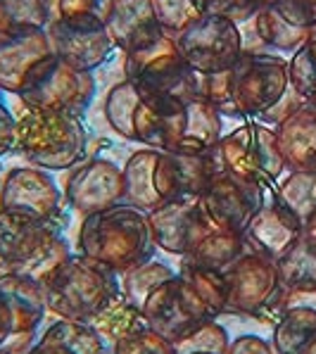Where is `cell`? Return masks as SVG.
<instances>
[{
    "instance_id": "cell-1",
    "label": "cell",
    "mask_w": 316,
    "mask_h": 354,
    "mask_svg": "<svg viewBox=\"0 0 316 354\" xmlns=\"http://www.w3.org/2000/svg\"><path fill=\"white\" fill-rule=\"evenodd\" d=\"M290 86L288 59L259 53H243L233 67L216 74H200L198 93L221 117H264L286 100Z\"/></svg>"
},
{
    "instance_id": "cell-2",
    "label": "cell",
    "mask_w": 316,
    "mask_h": 354,
    "mask_svg": "<svg viewBox=\"0 0 316 354\" xmlns=\"http://www.w3.org/2000/svg\"><path fill=\"white\" fill-rule=\"evenodd\" d=\"M76 245L84 257L117 274L148 261L152 250L157 248L150 231L148 212L129 203H117L86 214Z\"/></svg>"
},
{
    "instance_id": "cell-3",
    "label": "cell",
    "mask_w": 316,
    "mask_h": 354,
    "mask_svg": "<svg viewBox=\"0 0 316 354\" xmlns=\"http://www.w3.org/2000/svg\"><path fill=\"white\" fill-rule=\"evenodd\" d=\"M46 302L59 319L91 321L117 297V271L89 257H64L41 279Z\"/></svg>"
},
{
    "instance_id": "cell-4",
    "label": "cell",
    "mask_w": 316,
    "mask_h": 354,
    "mask_svg": "<svg viewBox=\"0 0 316 354\" xmlns=\"http://www.w3.org/2000/svg\"><path fill=\"white\" fill-rule=\"evenodd\" d=\"M17 148L38 169H69L86 150V131L79 114L26 110L17 122Z\"/></svg>"
},
{
    "instance_id": "cell-5",
    "label": "cell",
    "mask_w": 316,
    "mask_h": 354,
    "mask_svg": "<svg viewBox=\"0 0 316 354\" xmlns=\"http://www.w3.org/2000/svg\"><path fill=\"white\" fill-rule=\"evenodd\" d=\"M124 74L143 95H193L200 86V74L188 67L176 38L167 31L129 50Z\"/></svg>"
},
{
    "instance_id": "cell-6",
    "label": "cell",
    "mask_w": 316,
    "mask_h": 354,
    "mask_svg": "<svg viewBox=\"0 0 316 354\" xmlns=\"http://www.w3.org/2000/svg\"><path fill=\"white\" fill-rule=\"evenodd\" d=\"M212 157L216 171L257 183L261 188L274 186L286 171L276 131L261 124H245L228 136H221L219 143L212 148Z\"/></svg>"
},
{
    "instance_id": "cell-7",
    "label": "cell",
    "mask_w": 316,
    "mask_h": 354,
    "mask_svg": "<svg viewBox=\"0 0 316 354\" xmlns=\"http://www.w3.org/2000/svg\"><path fill=\"white\" fill-rule=\"evenodd\" d=\"M64 257H69L67 245L48 221L0 212V259L15 271L43 279Z\"/></svg>"
},
{
    "instance_id": "cell-8",
    "label": "cell",
    "mask_w": 316,
    "mask_h": 354,
    "mask_svg": "<svg viewBox=\"0 0 316 354\" xmlns=\"http://www.w3.org/2000/svg\"><path fill=\"white\" fill-rule=\"evenodd\" d=\"M138 314L150 330L167 337L174 345L198 330L207 321L216 319L214 312L207 307L203 297L190 288V283L181 274H174L171 279L160 283L145 299Z\"/></svg>"
},
{
    "instance_id": "cell-9",
    "label": "cell",
    "mask_w": 316,
    "mask_h": 354,
    "mask_svg": "<svg viewBox=\"0 0 316 354\" xmlns=\"http://www.w3.org/2000/svg\"><path fill=\"white\" fill-rule=\"evenodd\" d=\"M93 93V74L76 69L59 57L50 55L31 72L19 97L29 110L81 114Z\"/></svg>"
},
{
    "instance_id": "cell-10",
    "label": "cell",
    "mask_w": 316,
    "mask_h": 354,
    "mask_svg": "<svg viewBox=\"0 0 316 354\" xmlns=\"http://www.w3.org/2000/svg\"><path fill=\"white\" fill-rule=\"evenodd\" d=\"M221 138V112L200 93L169 95L162 150L205 155Z\"/></svg>"
},
{
    "instance_id": "cell-11",
    "label": "cell",
    "mask_w": 316,
    "mask_h": 354,
    "mask_svg": "<svg viewBox=\"0 0 316 354\" xmlns=\"http://www.w3.org/2000/svg\"><path fill=\"white\" fill-rule=\"evenodd\" d=\"M176 46L195 74H216L233 67L245 53L243 36L236 21L226 17L203 15L183 31H178Z\"/></svg>"
},
{
    "instance_id": "cell-12",
    "label": "cell",
    "mask_w": 316,
    "mask_h": 354,
    "mask_svg": "<svg viewBox=\"0 0 316 354\" xmlns=\"http://www.w3.org/2000/svg\"><path fill=\"white\" fill-rule=\"evenodd\" d=\"M223 281L228 314H257L266 307H274L281 292L276 259L252 248L245 250L233 264L223 269Z\"/></svg>"
},
{
    "instance_id": "cell-13",
    "label": "cell",
    "mask_w": 316,
    "mask_h": 354,
    "mask_svg": "<svg viewBox=\"0 0 316 354\" xmlns=\"http://www.w3.org/2000/svg\"><path fill=\"white\" fill-rule=\"evenodd\" d=\"M264 190L257 183L219 171L200 193V207L214 228L245 233L252 216L264 207Z\"/></svg>"
},
{
    "instance_id": "cell-14",
    "label": "cell",
    "mask_w": 316,
    "mask_h": 354,
    "mask_svg": "<svg viewBox=\"0 0 316 354\" xmlns=\"http://www.w3.org/2000/svg\"><path fill=\"white\" fill-rule=\"evenodd\" d=\"M148 221L157 248L169 254H181V257H186L214 228L200 207V195L174 198L152 207L148 212Z\"/></svg>"
},
{
    "instance_id": "cell-15",
    "label": "cell",
    "mask_w": 316,
    "mask_h": 354,
    "mask_svg": "<svg viewBox=\"0 0 316 354\" xmlns=\"http://www.w3.org/2000/svg\"><path fill=\"white\" fill-rule=\"evenodd\" d=\"M59 207V190L50 174L38 167H19L0 186V212L34 221H50Z\"/></svg>"
},
{
    "instance_id": "cell-16",
    "label": "cell",
    "mask_w": 316,
    "mask_h": 354,
    "mask_svg": "<svg viewBox=\"0 0 316 354\" xmlns=\"http://www.w3.org/2000/svg\"><path fill=\"white\" fill-rule=\"evenodd\" d=\"M46 31L50 38L53 55L76 69H84V72H93L95 67H100L114 48L107 26L102 21L55 19L46 26Z\"/></svg>"
},
{
    "instance_id": "cell-17",
    "label": "cell",
    "mask_w": 316,
    "mask_h": 354,
    "mask_svg": "<svg viewBox=\"0 0 316 354\" xmlns=\"http://www.w3.org/2000/svg\"><path fill=\"white\" fill-rule=\"evenodd\" d=\"M46 309L41 279L21 271L0 276V330L8 337L31 335L43 321Z\"/></svg>"
},
{
    "instance_id": "cell-18",
    "label": "cell",
    "mask_w": 316,
    "mask_h": 354,
    "mask_svg": "<svg viewBox=\"0 0 316 354\" xmlns=\"http://www.w3.org/2000/svg\"><path fill=\"white\" fill-rule=\"evenodd\" d=\"M67 200L81 214L124 203V174L114 162L95 157L76 167L67 181Z\"/></svg>"
},
{
    "instance_id": "cell-19",
    "label": "cell",
    "mask_w": 316,
    "mask_h": 354,
    "mask_svg": "<svg viewBox=\"0 0 316 354\" xmlns=\"http://www.w3.org/2000/svg\"><path fill=\"white\" fill-rule=\"evenodd\" d=\"M216 165L212 150L205 155H188V152L160 150L155 169V186L162 203L174 198H190L200 195L214 178Z\"/></svg>"
},
{
    "instance_id": "cell-20",
    "label": "cell",
    "mask_w": 316,
    "mask_h": 354,
    "mask_svg": "<svg viewBox=\"0 0 316 354\" xmlns=\"http://www.w3.org/2000/svg\"><path fill=\"white\" fill-rule=\"evenodd\" d=\"M50 55L53 48L46 29H19L5 43H0V91L19 95L31 72Z\"/></svg>"
},
{
    "instance_id": "cell-21",
    "label": "cell",
    "mask_w": 316,
    "mask_h": 354,
    "mask_svg": "<svg viewBox=\"0 0 316 354\" xmlns=\"http://www.w3.org/2000/svg\"><path fill=\"white\" fill-rule=\"evenodd\" d=\"M274 131L288 171H316V105H295Z\"/></svg>"
},
{
    "instance_id": "cell-22",
    "label": "cell",
    "mask_w": 316,
    "mask_h": 354,
    "mask_svg": "<svg viewBox=\"0 0 316 354\" xmlns=\"http://www.w3.org/2000/svg\"><path fill=\"white\" fill-rule=\"evenodd\" d=\"M299 233H302V224L276 200L264 203V207L245 228V238H248L250 248L276 261L288 252V248L297 241Z\"/></svg>"
},
{
    "instance_id": "cell-23",
    "label": "cell",
    "mask_w": 316,
    "mask_h": 354,
    "mask_svg": "<svg viewBox=\"0 0 316 354\" xmlns=\"http://www.w3.org/2000/svg\"><path fill=\"white\" fill-rule=\"evenodd\" d=\"M105 26L112 43L124 53L143 46L165 31L155 17L152 0H114Z\"/></svg>"
},
{
    "instance_id": "cell-24",
    "label": "cell",
    "mask_w": 316,
    "mask_h": 354,
    "mask_svg": "<svg viewBox=\"0 0 316 354\" xmlns=\"http://www.w3.org/2000/svg\"><path fill=\"white\" fill-rule=\"evenodd\" d=\"M254 29L266 46L281 53H297L312 38L314 26H309L286 0H276L257 10Z\"/></svg>"
},
{
    "instance_id": "cell-25",
    "label": "cell",
    "mask_w": 316,
    "mask_h": 354,
    "mask_svg": "<svg viewBox=\"0 0 316 354\" xmlns=\"http://www.w3.org/2000/svg\"><path fill=\"white\" fill-rule=\"evenodd\" d=\"M105 342L89 321L57 319L26 354H102Z\"/></svg>"
},
{
    "instance_id": "cell-26",
    "label": "cell",
    "mask_w": 316,
    "mask_h": 354,
    "mask_svg": "<svg viewBox=\"0 0 316 354\" xmlns=\"http://www.w3.org/2000/svg\"><path fill=\"white\" fill-rule=\"evenodd\" d=\"M160 150L157 148H143L129 157L124 174V203L138 207L143 212H150L152 207L162 205L160 195L155 186V169Z\"/></svg>"
},
{
    "instance_id": "cell-27",
    "label": "cell",
    "mask_w": 316,
    "mask_h": 354,
    "mask_svg": "<svg viewBox=\"0 0 316 354\" xmlns=\"http://www.w3.org/2000/svg\"><path fill=\"white\" fill-rule=\"evenodd\" d=\"M245 250H250L245 233L238 231H223V228H212L210 233L195 245L186 254V261L207 269H226L233 264Z\"/></svg>"
},
{
    "instance_id": "cell-28",
    "label": "cell",
    "mask_w": 316,
    "mask_h": 354,
    "mask_svg": "<svg viewBox=\"0 0 316 354\" xmlns=\"http://www.w3.org/2000/svg\"><path fill=\"white\" fill-rule=\"evenodd\" d=\"M316 335V309L314 307H286L274 328L276 354H299L304 345Z\"/></svg>"
},
{
    "instance_id": "cell-29",
    "label": "cell",
    "mask_w": 316,
    "mask_h": 354,
    "mask_svg": "<svg viewBox=\"0 0 316 354\" xmlns=\"http://www.w3.org/2000/svg\"><path fill=\"white\" fill-rule=\"evenodd\" d=\"M274 200L304 226L316 212V171H290L276 181Z\"/></svg>"
},
{
    "instance_id": "cell-30",
    "label": "cell",
    "mask_w": 316,
    "mask_h": 354,
    "mask_svg": "<svg viewBox=\"0 0 316 354\" xmlns=\"http://www.w3.org/2000/svg\"><path fill=\"white\" fill-rule=\"evenodd\" d=\"M279 264L281 288L316 286V243L304 233L288 248V252L276 261Z\"/></svg>"
},
{
    "instance_id": "cell-31",
    "label": "cell",
    "mask_w": 316,
    "mask_h": 354,
    "mask_svg": "<svg viewBox=\"0 0 316 354\" xmlns=\"http://www.w3.org/2000/svg\"><path fill=\"white\" fill-rule=\"evenodd\" d=\"M143 93L131 84L129 79H124L122 84H117L105 97V119L107 124L117 131L119 136L133 140V119L136 110H138Z\"/></svg>"
},
{
    "instance_id": "cell-32",
    "label": "cell",
    "mask_w": 316,
    "mask_h": 354,
    "mask_svg": "<svg viewBox=\"0 0 316 354\" xmlns=\"http://www.w3.org/2000/svg\"><path fill=\"white\" fill-rule=\"evenodd\" d=\"M174 271L165 266L162 261H143V264L133 266V269L124 271V297L131 304L133 312H140V307L145 304V299L150 297V292L155 290L160 283H165L167 279H171Z\"/></svg>"
},
{
    "instance_id": "cell-33",
    "label": "cell",
    "mask_w": 316,
    "mask_h": 354,
    "mask_svg": "<svg viewBox=\"0 0 316 354\" xmlns=\"http://www.w3.org/2000/svg\"><path fill=\"white\" fill-rule=\"evenodd\" d=\"M181 276L203 297V302L214 312V317L226 314V281H223V269H207V266L183 261Z\"/></svg>"
},
{
    "instance_id": "cell-34",
    "label": "cell",
    "mask_w": 316,
    "mask_h": 354,
    "mask_svg": "<svg viewBox=\"0 0 316 354\" xmlns=\"http://www.w3.org/2000/svg\"><path fill=\"white\" fill-rule=\"evenodd\" d=\"M290 69V86L302 102L316 105V38H309L297 53H292V59H288Z\"/></svg>"
},
{
    "instance_id": "cell-35",
    "label": "cell",
    "mask_w": 316,
    "mask_h": 354,
    "mask_svg": "<svg viewBox=\"0 0 316 354\" xmlns=\"http://www.w3.org/2000/svg\"><path fill=\"white\" fill-rule=\"evenodd\" d=\"M43 5L48 10V24L55 19H93L105 24L112 12L114 0H43Z\"/></svg>"
},
{
    "instance_id": "cell-36",
    "label": "cell",
    "mask_w": 316,
    "mask_h": 354,
    "mask_svg": "<svg viewBox=\"0 0 316 354\" xmlns=\"http://www.w3.org/2000/svg\"><path fill=\"white\" fill-rule=\"evenodd\" d=\"M228 342L231 337H228L226 328L212 319L188 337H183L181 342H176V354H226Z\"/></svg>"
},
{
    "instance_id": "cell-37",
    "label": "cell",
    "mask_w": 316,
    "mask_h": 354,
    "mask_svg": "<svg viewBox=\"0 0 316 354\" xmlns=\"http://www.w3.org/2000/svg\"><path fill=\"white\" fill-rule=\"evenodd\" d=\"M152 8H155V17L160 26L171 36H176L178 31L203 17L195 0H152Z\"/></svg>"
},
{
    "instance_id": "cell-38",
    "label": "cell",
    "mask_w": 316,
    "mask_h": 354,
    "mask_svg": "<svg viewBox=\"0 0 316 354\" xmlns=\"http://www.w3.org/2000/svg\"><path fill=\"white\" fill-rule=\"evenodd\" d=\"M114 354H176V345L143 326L119 337L114 345Z\"/></svg>"
},
{
    "instance_id": "cell-39",
    "label": "cell",
    "mask_w": 316,
    "mask_h": 354,
    "mask_svg": "<svg viewBox=\"0 0 316 354\" xmlns=\"http://www.w3.org/2000/svg\"><path fill=\"white\" fill-rule=\"evenodd\" d=\"M203 15L226 17L231 21H245L254 17L259 10V0H195Z\"/></svg>"
},
{
    "instance_id": "cell-40",
    "label": "cell",
    "mask_w": 316,
    "mask_h": 354,
    "mask_svg": "<svg viewBox=\"0 0 316 354\" xmlns=\"http://www.w3.org/2000/svg\"><path fill=\"white\" fill-rule=\"evenodd\" d=\"M226 354H276V350L259 335H241L228 342Z\"/></svg>"
},
{
    "instance_id": "cell-41",
    "label": "cell",
    "mask_w": 316,
    "mask_h": 354,
    "mask_svg": "<svg viewBox=\"0 0 316 354\" xmlns=\"http://www.w3.org/2000/svg\"><path fill=\"white\" fill-rule=\"evenodd\" d=\"M15 145H17V119L10 114L5 102L0 100V157L8 155Z\"/></svg>"
},
{
    "instance_id": "cell-42",
    "label": "cell",
    "mask_w": 316,
    "mask_h": 354,
    "mask_svg": "<svg viewBox=\"0 0 316 354\" xmlns=\"http://www.w3.org/2000/svg\"><path fill=\"white\" fill-rule=\"evenodd\" d=\"M21 29L17 17H15L12 8L8 0H0V43H5L12 34H17Z\"/></svg>"
},
{
    "instance_id": "cell-43",
    "label": "cell",
    "mask_w": 316,
    "mask_h": 354,
    "mask_svg": "<svg viewBox=\"0 0 316 354\" xmlns=\"http://www.w3.org/2000/svg\"><path fill=\"white\" fill-rule=\"evenodd\" d=\"M286 3L290 5L309 26H316V0H286Z\"/></svg>"
},
{
    "instance_id": "cell-44",
    "label": "cell",
    "mask_w": 316,
    "mask_h": 354,
    "mask_svg": "<svg viewBox=\"0 0 316 354\" xmlns=\"http://www.w3.org/2000/svg\"><path fill=\"white\" fill-rule=\"evenodd\" d=\"M302 233L309 238V241H314V243H316V212L307 219V224L302 226Z\"/></svg>"
},
{
    "instance_id": "cell-45",
    "label": "cell",
    "mask_w": 316,
    "mask_h": 354,
    "mask_svg": "<svg viewBox=\"0 0 316 354\" xmlns=\"http://www.w3.org/2000/svg\"><path fill=\"white\" fill-rule=\"evenodd\" d=\"M299 354H316V335L302 347V350H299Z\"/></svg>"
},
{
    "instance_id": "cell-46",
    "label": "cell",
    "mask_w": 316,
    "mask_h": 354,
    "mask_svg": "<svg viewBox=\"0 0 316 354\" xmlns=\"http://www.w3.org/2000/svg\"><path fill=\"white\" fill-rule=\"evenodd\" d=\"M5 342H8V335H5V333H3V330H0V347H3V345H5Z\"/></svg>"
},
{
    "instance_id": "cell-47",
    "label": "cell",
    "mask_w": 316,
    "mask_h": 354,
    "mask_svg": "<svg viewBox=\"0 0 316 354\" xmlns=\"http://www.w3.org/2000/svg\"><path fill=\"white\" fill-rule=\"evenodd\" d=\"M269 3H276V0H259V8L261 5H269Z\"/></svg>"
},
{
    "instance_id": "cell-48",
    "label": "cell",
    "mask_w": 316,
    "mask_h": 354,
    "mask_svg": "<svg viewBox=\"0 0 316 354\" xmlns=\"http://www.w3.org/2000/svg\"><path fill=\"white\" fill-rule=\"evenodd\" d=\"M0 354H5V352H3V347H0Z\"/></svg>"
}]
</instances>
